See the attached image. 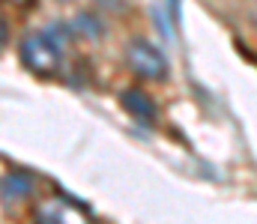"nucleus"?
<instances>
[{
	"label": "nucleus",
	"instance_id": "nucleus-3",
	"mask_svg": "<svg viewBox=\"0 0 257 224\" xmlns=\"http://www.w3.org/2000/svg\"><path fill=\"white\" fill-rule=\"evenodd\" d=\"M33 215H36V221H42V224L87 221V218H90V212H87L84 206H78V203L69 200V197H57V194L36 200V203H33Z\"/></svg>",
	"mask_w": 257,
	"mask_h": 224
},
{
	"label": "nucleus",
	"instance_id": "nucleus-4",
	"mask_svg": "<svg viewBox=\"0 0 257 224\" xmlns=\"http://www.w3.org/2000/svg\"><path fill=\"white\" fill-rule=\"evenodd\" d=\"M120 102H123V108H126L128 114H132V117H135L138 123H144V126L156 123V117H159L156 99H153L150 93L138 90V87H132V90H126V93L120 96Z\"/></svg>",
	"mask_w": 257,
	"mask_h": 224
},
{
	"label": "nucleus",
	"instance_id": "nucleus-2",
	"mask_svg": "<svg viewBox=\"0 0 257 224\" xmlns=\"http://www.w3.org/2000/svg\"><path fill=\"white\" fill-rule=\"evenodd\" d=\"M128 72L141 81H165L168 78V57L150 39H132L126 45Z\"/></svg>",
	"mask_w": 257,
	"mask_h": 224
},
{
	"label": "nucleus",
	"instance_id": "nucleus-1",
	"mask_svg": "<svg viewBox=\"0 0 257 224\" xmlns=\"http://www.w3.org/2000/svg\"><path fill=\"white\" fill-rule=\"evenodd\" d=\"M66 48H69V33L63 27H48V30L27 33L18 45V57L27 72L39 78H57L63 69Z\"/></svg>",
	"mask_w": 257,
	"mask_h": 224
},
{
	"label": "nucleus",
	"instance_id": "nucleus-6",
	"mask_svg": "<svg viewBox=\"0 0 257 224\" xmlns=\"http://www.w3.org/2000/svg\"><path fill=\"white\" fill-rule=\"evenodd\" d=\"M0 3H9V6H18V9H30L36 0H0Z\"/></svg>",
	"mask_w": 257,
	"mask_h": 224
},
{
	"label": "nucleus",
	"instance_id": "nucleus-5",
	"mask_svg": "<svg viewBox=\"0 0 257 224\" xmlns=\"http://www.w3.org/2000/svg\"><path fill=\"white\" fill-rule=\"evenodd\" d=\"M33 182H36V176H33V173H27V170H12V167H9V173H6V176H3V182H0V194H3L6 200L30 197Z\"/></svg>",
	"mask_w": 257,
	"mask_h": 224
},
{
	"label": "nucleus",
	"instance_id": "nucleus-7",
	"mask_svg": "<svg viewBox=\"0 0 257 224\" xmlns=\"http://www.w3.org/2000/svg\"><path fill=\"white\" fill-rule=\"evenodd\" d=\"M6 173H9V164H6V161L0 158V182H3V176H6Z\"/></svg>",
	"mask_w": 257,
	"mask_h": 224
}]
</instances>
